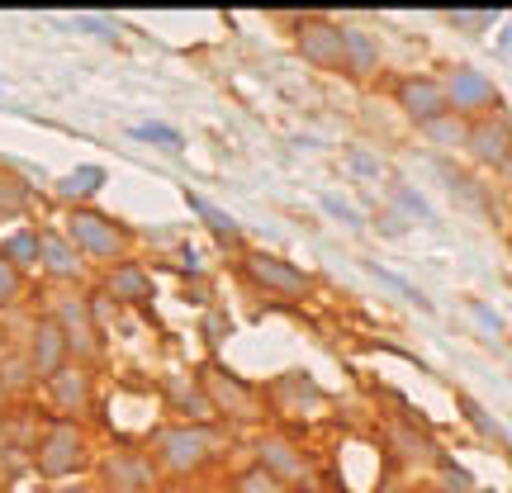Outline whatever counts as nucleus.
<instances>
[{
    "label": "nucleus",
    "instance_id": "nucleus-1",
    "mask_svg": "<svg viewBox=\"0 0 512 493\" xmlns=\"http://www.w3.org/2000/svg\"><path fill=\"white\" fill-rule=\"evenodd\" d=\"M62 233L72 238V247L86 261H95V266H119V261H128V228L119 219H110L105 209H95V204H76V209H67V223H62Z\"/></svg>",
    "mask_w": 512,
    "mask_h": 493
},
{
    "label": "nucleus",
    "instance_id": "nucleus-2",
    "mask_svg": "<svg viewBox=\"0 0 512 493\" xmlns=\"http://www.w3.org/2000/svg\"><path fill=\"white\" fill-rule=\"evenodd\" d=\"M219 451V432L204 427V422H176V427H162L157 441H152V465L157 475L166 479H185L195 475L204 460Z\"/></svg>",
    "mask_w": 512,
    "mask_h": 493
},
{
    "label": "nucleus",
    "instance_id": "nucleus-3",
    "mask_svg": "<svg viewBox=\"0 0 512 493\" xmlns=\"http://www.w3.org/2000/svg\"><path fill=\"white\" fill-rule=\"evenodd\" d=\"M86 460H91V446H86V432L72 418L48 422L43 437L34 441V470L53 484H67L76 470H86Z\"/></svg>",
    "mask_w": 512,
    "mask_h": 493
},
{
    "label": "nucleus",
    "instance_id": "nucleus-4",
    "mask_svg": "<svg viewBox=\"0 0 512 493\" xmlns=\"http://www.w3.org/2000/svg\"><path fill=\"white\" fill-rule=\"evenodd\" d=\"M195 384H200L209 413H219V418H228V422H247L261 413V399H256L252 384L242 380V375H233L228 366H219V361H204V366L195 370Z\"/></svg>",
    "mask_w": 512,
    "mask_h": 493
},
{
    "label": "nucleus",
    "instance_id": "nucleus-5",
    "mask_svg": "<svg viewBox=\"0 0 512 493\" xmlns=\"http://www.w3.org/2000/svg\"><path fill=\"white\" fill-rule=\"evenodd\" d=\"M294 53L304 57L309 67L347 72V24L323 19V15H304L294 24Z\"/></svg>",
    "mask_w": 512,
    "mask_h": 493
},
{
    "label": "nucleus",
    "instance_id": "nucleus-6",
    "mask_svg": "<svg viewBox=\"0 0 512 493\" xmlns=\"http://www.w3.org/2000/svg\"><path fill=\"white\" fill-rule=\"evenodd\" d=\"M242 275L252 280L261 294H271V299H304L313 290V280L304 266H294L285 256L275 252H261V247H247L242 252Z\"/></svg>",
    "mask_w": 512,
    "mask_h": 493
},
{
    "label": "nucleus",
    "instance_id": "nucleus-7",
    "mask_svg": "<svg viewBox=\"0 0 512 493\" xmlns=\"http://www.w3.org/2000/svg\"><path fill=\"white\" fill-rule=\"evenodd\" d=\"M256 465L266 470V475H275L285 489H304L313 479V460L304 456V446L294 437H285V432H261L256 437Z\"/></svg>",
    "mask_w": 512,
    "mask_h": 493
},
{
    "label": "nucleus",
    "instance_id": "nucleus-8",
    "mask_svg": "<svg viewBox=\"0 0 512 493\" xmlns=\"http://www.w3.org/2000/svg\"><path fill=\"white\" fill-rule=\"evenodd\" d=\"M441 86H446V105H451V114H460V119L489 114L498 105V86L479 72V67H470V62H456L451 72L441 76Z\"/></svg>",
    "mask_w": 512,
    "mask_h": 493
},
{
    "label": "nucleus",
    "instance_id": "nucleus-9",
    "mask_svg": "<svg viewBox=\"0 0 512 493\" xmlns=\"http://www.w3.org/2000/svg\"><path fill=\"white\" fill-rule=\"evenodd\" d=\"M62 323V332H67V342H72V361H91L95 347H100V337H95V304L86 299V294L76 290H62L53 294V309H48Z\"/></svg>",
    "mask_w": 512,
    "mask_h": 493
},
{
    "label": "nucleus",
    "instance_id": "nucleus-10",
    "mask_svg": "<svg viewBox=\"0 0 512 493\" xmlns=\"http://www.w3.org/2000/svg\"><path fill=\"white\" fill-rule=\"evenodd\" d=\"M24 361L34 370V380H53L62 366H72V342H67V332L57 323L53 313H38L34 318V337H29V351H24Z\"/></svg>",
    "mask_w": 512,
    "mask_h": 493
},
{
    "label": "nucleus",
    "instance_id": "nucleus-11",
    "mask_svg": "<svg viewBox=\"0 0 512 493\" xmlns=\"http://www.w3.org/2000/svg\"><path fill=\"white\" fill-rule=\"evenodd\" d=\"M394 100H399V110L408 114V119H413L418 128H427L432 119H441V114H451L441 76H427V72L399 76V86H394Z\"/></svg>",
    "mask_w": 512,
    "mask_h": 493
},
{
    "label": "nucleus",
    "instance_id": "nucleus-12",
    "mask_svg": "<svg viewBox=\"0 0 512 493\" xmlns=\"http://www.w3.org/2000/svg\"><path fill=\"white\" fill-rule=\"evenodd\" d=\"M100 294H105V299H114V304H147V299L157 294V280H152V271H147V266H138V261H119V266H110V271H105Z\"/></svg>",
    "mask_w": 512,
    "mask_h": 493
},
{
    "label": "nucleus",
    "instance_id": "nucleus-13",
    "mask_svg": "<svg viewBox=\"0 0 512 493\" xmlns=\"http://www.w3.org/2000/svg\"><path fill=\"white\" fill-rule=\"evenodd\" d=\"M48 403H53L62 418H76L86 403H91V366L86 361H72V366H62L48 380Z\"/></svg>",
    "mask_w": 512,
    "mask_h": 493
},
{
    "label": "nucleus",
    "instance_id": "nucleus-14",
    "mask_svg": "<svg viewBox=\"0 0 512 493\" xmlns=\"http://www.w3.org/2000/svg\"><path fill=\"white\" fill-rule=\"evenodd\" d=\"M100 470H105V484H110V489H119V493L147 489V484H152V475H157V465H152L147 456H133V451H110Z\"/></svg>",
    "mask_w": 512,
    "mask_h": 493
},
{
    "label": "nucleus",
    "instance_id": "nucleus-15",
    "mask_svg": "<svg viewBox=\"0 0 512 493\" xmlns=\"http://www.w3.org/2000/svg\"><path fill=\"white\" fill-rule=\"evenodd\" d=\"M81 261H86V256L76 252L67 233L43 228V256H38V266H48L57 280H76V275H81Z\"/></svg>",
    "mask_w": 512,
    "mask_h": 493
},
{
    "label": "nucleus",
    "instance_id": "nucleus-16",
    "mask_svg": "<svg viewBox=\"0 0 512 493\" xmlns=\"http://www.w3.org/2000/svg\"><path fill=\"white\" fill-rule=\"evenodd\" d=\"M465 147L475 152V162H489V166L508 162V157H512V128L508 124H475Z\"/></svg>",
    "mask_w": 512,
    "mask_h": 493
},
{
    "label": "nucleus",
    "instance_id": "nucleus-17",
    "mask_svg": "<svg viewBox=\"0 0 512 493\" xmlns=\"http://www.w3.org/2000/svg\"><path fill=\"white\" fill-rule=\"evenodd\" d=\"M110 181V171H105V166L100 162H86V166H72V171H67V176H57V195H62V200H76V204H91L95 200V190H100V185Z\"/></svg>",
    "mask_w": 512,
    "mask_h": 493
},
{
    "label": "nucleus",
    "instance_id": "nucleus-18",
    "mask_svg": "<svg viewBox=\"0 0 512 493\" xmlns=\"http://www.w3.org/2000/svg\"><path fill=\"white\" fill-rule=\"evenodd\" d=\"M0 256H5V261H15L19 271L38 266V256H43V228H29V223L10 228V233L0 238Z\"/></svg>",
    "mask_w": 512,
    "mask_h": 493
},
{
    "label": "nucleus",
    "instance_id": "nucleus-19",
    "mask_svg": "<svg viewBox=\"0 0 512 493\" xmlns=\"http://www.w3.org/2000/svg\"><path fill=\"white\" fill-rule=\"evenodd\" d=\"M375 67H380V43H375V34L361 29V24H347V72L370 76Z\"/></svg>",
    "mask_w": 512,
    "mask_h": 493
},
{
    "label": "nucleus",
    "instance_id": "nucleus-20",
    "mask_svg": "<svg viewBox=\"0 0 512 493\" xmlns=\"http://www.w3.org/2000/svg\"><path fill=\"white\" fill-rule=\"evenodd\" d=\"M470 119H460V114H441V119H432V124L422 128L427 133V143H437V147H465L470 143Z\"/></svg>",
    "mask_w": 512,
    "mask_h": 493
},
{
    "label": "nucleus",
    "instance_id": "nucleus-21",
    "mask_svg": "<svg viewBox=\"0 0 512 493\" xmlns=\"http://www.w3.org/2000/svg\"><path fill=\"white\" fill-rule=\"evenodd\" d=\"M185 200H190V209L200 214V223H209L214 233H223V238H233V233H238V219H233V214H223L214 200H204V195H185Z\"/></svg>",
    "mask_w": 512,
    "mask_h": 493
},
{
    "label": "nucleus",
    "instance_id": "nucleus-22",
    "mask_svg": "<svg viewBox=\"0 0 512 493\" xmlns=\"http://www.w3.org/2000/svg\"><path fill=\"white\" fill-rule=\"evenodd\" d=\"M24 200H29L24 176H19V171H0V219H5V214H19Z\"/></svg>",
    "mask_w": 512,
    "mask_h": 493
},
{
    "label": "nucleus",
    "instance_id": "nucleus-23",
    "mask_svg": "<svg viewBox=\"0 0 512 493\" xmlns=\"http://www.w3.org/2000/svg\"><path fill=\"white\" fill-rule=\"evenodd\" d=\"M233 493H290V489L275 475H266L261 465H252V470H242V475L233 479Z\"/></svg>",
    "mask_w": 512,
    "mask_h": 493
},
{
    "label": "nucleus",
    "instance_id": "nucleus-24",
    "mask_svg": "<svg viewBox=\"0 0 512 493\" xmlns=\"http://www.w3.org/2000/svg\"><path fill=\"white\" fill-rule=\"evenodd\" d=\"M128 138H133V143H166V147H181V133H176V124H128Z\"/></svg>",
    "mask_w": 512,
    "mask_h": 493
},
{
    "label": "nucleus",
    "instance_id": "nucleus-25",
    "mask_svg": "<svg viewBox=\"0 0 512 493\" xmlns=\"http://www.w3.org/2000/svg\"><path fill=\"white\" fill-rule=\"evenodd\" d=\"M19 290H24V271H19L15 261H5V256H0V309H5V304H15Z\"/></svg>",
    "mask_w": 512,
    "mask_h": 493
},
{
    "label": "nucleus",
    "instance_id": "nucleus-26",
    "mask_svg": "<svg viewBox=\"0 0 512 493\" xmlns=\"http://www.w3.org/2000/svg\"><path fill=\"white\" fill-rule=\"evenodd\" d=\"M460 408H465V418L475 422V427H479V432H484V437H489V441H508V432H503V427H498V422L489 418V413H484L479 403H470V399H465V403H460Z\"/></svg>",
    "mask_w": 512,
    "mask_h": 493
},
{
    "label": "nucleus",
    "instance_id": "nucleus-27",
    "mask_svg": "<svg viewBox=\"0 0 512 493\" xmlns=\"http://www.w3.org/2000/svg\"><path fill=\"white\" fill-rule=\"evenodd\" d=\"M470 313H475V318H479V328L489 332V337H498V318H494V313H489V309H484V304H470Z\"/></svg>",
    "mask_w": 512,
    "mask_h": 493
},
{
    "label": "nucleus",
    "instance_id": "nucleus-28",
    "mask_svg": "<svg viewBox=\"0 0 512 493\" xmlns=\"http://www.w3.org/2000/svg\"><path fill=\"white\" fill-rule=\"evenodd\" d=\"M53 493H95V489H91V484H57Z\"/></svg>",
    "mask_w": 512,
    "mask_h": 493
},
{
    "label": "nucleus",
    "instance_id": "nucleus-29",
    "mask_svg": "<svg viewBox=\"0 0 512 493\" xmlns=\"http://www.w3.org/2000/svg\"><path fill=\"white\" fill-rule=\"evenodd\" d=\"M166 493H195V489H185V484H171V489H166Z\"/></svg>",
    "mask_w": 512,
    "mask_h": 493
}]
</instances>
